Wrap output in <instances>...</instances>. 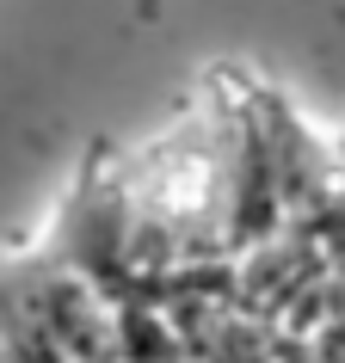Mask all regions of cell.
<instances>
[{"mask_svg": "<svg viewBox=\"0 0 345 363\" xmlns=\"http://www.w3.org/2000/svg\"><path fill=\"white\" fill-rule=\"evenodd\" d=\"M111 351L117 363H185L179 333L167 326V314L148 302H111Z\"/></svg>", "mask_w": 345, "mask_h": 363, "instance_id": "6da1fadb", "label": "cell"}]
</instances>
